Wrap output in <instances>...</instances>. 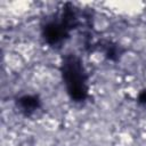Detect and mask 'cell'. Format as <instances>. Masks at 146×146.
<instances>
[{
    "label": "cell",
    "mask_w": 146,
    "mask_h": 146,
    "mask_svg": "<svg viewBox=\"0 0 146 146\" xmlns=\"http://www.w3.org/2000/svg\"><path fill=\"white\" fill-rule=\"evenodd\" d=\"M63 75L72 98L81 100L87 95L86 76L81 62L75 56H67L63 63Z\"/></svg>",
    "instance_id": "1"
},
{
    "label": "cell",
    "mask_w": 146,
    "mask_h": 146,
    "mask_svg": "<svg viewBox=\"0 0 146 146\" xmlns=\"http://www.w3.org/2000/svg\"><path fill=\"white\" fill-rule=\"evenodd\" d=\"M39 105H40V102H39L38 97L31 96V95L23 96V97L18 98V100H17V106L26 115L33 113L39 107Z\"/></svg>",
    "instance_id": "2"
},
{
    "label": "cell",
    "mask_w": 146,
    "mask_h": 146,
    "mask_svg": "<svg viewBox=\"0 0 146 146\" xmlns=\"http://www.w3.org/2000/svg\"><path fill=\"white\" fill-rule=\"evenodd\" d=\"M139 100H140V102H144V103H146V91H144V92L140 95V97H139Z\"/></svg>",
    "instance_id": "3"
}]
</instances>
